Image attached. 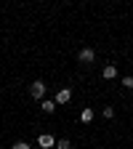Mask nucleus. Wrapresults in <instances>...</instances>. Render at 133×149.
<instances>
[{
    "label": "nucleus",
    "instance_id": "f257e3e1",
    "mask_svg": "<svg viewBox=\"0 0 133 149\" xmlns=\"http://www.w3.org/2000/svg\"><path fill=\"white\" fill-rule=\"evenodd\" d=\"M29 93H32V99H43V93H45V83L35 80V83L29 85Z\"/></svg>",
    "mask_w": 133,
    "mask_h": 149
},
{
    "label": "nucleus",
    "instance_id": "f03ea898",
    "mask_svg": "<svg viewBox=\"0 0 133 149\" xmlns=\"http://www.w3.org/2000/svg\"><path fill=\"white\" fill-rule=\"evenodd\" d=\"M77 59H80L83 64H91L93 59H96V53H93V48H83V51H80V56H77Z\"/></svg>",
    "mask_w": 133,
    "mask_h": 149
},
{
    "label": "nucleus",
    "instance_id": "7ed1b4c3",
    "mask_svg": "<svg viewBox=\"0 0 133 149\" xmlns=\"http://www.w3.org/2000/svg\"><path fill=\"white\" fill-rule=\"evenodd\" d=\"M69 99H72V93H69V91H67V88H61V91H59V93H56V104H67V101H69Z\"/></svg>",
    "mask_w": 133,
    "mask_h": 149
},
{
    "label": "nucleus",
    "instance_id": "20e7f679",
    "mask_svg": "<svg viewBox=\"0 0 133 149\" xmlns=\"http://www.w3.org/2000/svg\"><path fill=\"white\" fill-rule=\"evenodd\" d=\"M37 144H40V146H45V149H48V146H53V136H51V133H43L40 139H37Z\"/></svg>",
    "mask_w": 133,
    "mask_h": 149
},
{
    "label": "nucleus",
    "instance_id": "39448f33",
    "mask_svg": "<svg viewBox=\"0 0 133 149\" xmlns=\"http://www.w3.org/2000/svg\"><path fill=\"white\" fill-rule=\"evenodd\" d=\"M104 77H107V80L117 77V67H115V64H107V67H104Z\"/></svg>",
    "mask_w": 133,
    "mask_h": 149
},
{
    "label": "nucleus",
    "instance_id": "423d86ee",
    "mask_svg": "<svg viewBox=\"0 0 133 149\" xmlns=\"http://www.w3.org/2000/svg\"><path fill=\"white\" fill-rule=\"evenodd\" d=\"M80 120H83V123H91V120H93V109H83Z\"/></svg>",
    "mask_w": 133,
    "mask_h": 149
},
{
    "label": "nucleus",
    "instance_id": "0eeeda50",
    "mask_svg": "<svg viewBox=\"0 0 133 149\" xmlns=\"http://www.w3.org/2000/svg\"><path fill=\"white\" fill-rule=\"evenodd\" d=\"M40 107H43V112H48V115H51V112L56 109V101H43Z\"/></svg>",
    "mask_w": 133,
    "mask_h": 149
},
{
    "label": "nucleus",
    "instance_id": "6e6552de",
    "mask_svg": "<svg viewBox=\"0 0 133 149\" xmlns=\"http://www.w3.org/2000/svg\"><path fill=\"white\" fill-rule=\"evenodd\" d=\"M56 149H72V141L69 139H61L59 144H56Z\"/></svg>",
    "mask_w": 133,
    "mask_h": 149
},
{
    "label": "nucleus",
    "instance_id": "1a4fd4ad",
    "mask_svg": "<svg viewBox=\"0 0 133 149\" xmlns=\"http://www.w3.org/2000/svg\"><path fill=\"white\" fill-rule=\"evenodd\" d=\"M11 149H32V146H29V144H27V141H16V144H13V146H11Z\"/></svg>",
    "mask_w": 133,
    "mask_h": 149
},
{
    "label": "nucleus",
    "instance_id": "9d476101",
    "mask_svg": "<svg viewBox=\"0 0 133 149\" xmlns=\"http://www.w3.org/2000/svg\"><path fill=\"white\" fill-rule=\"evenodd\" d=\"M123 85H125V88H128V91H130V88H133V77H130V74H128V77H123Z\"/></svg>",
    "mask_w": 133,
    "mask_h": 149
},
{
    "label": "nucleus",
    "instance_id": "9b49d317",
    "mask_svg": "<svg viewBox=\"0 0 133 149\" xmlns=\"http://www.w3.org/2000/svg\"><path fill=\"white\" fill-rule=\"evenodd\" d=\"M104 117H115V109H112V107H104Z\"/></svg>",
    "mask_w": 133,
    "mask_h": 149
}]
</instances>
